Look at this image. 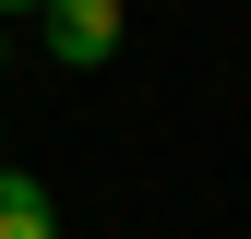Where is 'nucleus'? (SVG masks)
<instances>
[{"label":"nucleus","instance_id":"f03ea898","mask_svg":"<svg viewBox=\"0 0 251 239\" xmlns=\"http://www.w3.org/2000/svg\"><path fill=\"white\" fill-rule=\"evenodd\" d=\"M0 239H60V215H48V191L24 179L12 156H0Z\"/></svg>","mask_w":251,"mask_h":239},{"label":"nucleus","instance_id":"7ed1b4c3","mask_svg":"<svg viewBox=\"0 0 251 239\" xmlns=\"http://www.w3.org/2000/svg\"><path fill=\"white\" fill-rule=\"evenodd\" d=\"M12 12H48V0H0V24H12Z\"/></svg>","mask_w":251,"mask_h":239},{"label":"nucleus","instance_id":"f257e3e1","mask_svg":"<svg viewBox=\"0 0 251 239\" xmlns=\"http://www.w3.org/2000/svg\"><path fill=\"white\" fill-rule=\"evenodd\" d=\"M48 60L60 72H108L120 60V0H48Z\"/></svg>","mask_w":251,"mask_h":239}]
</instances>
